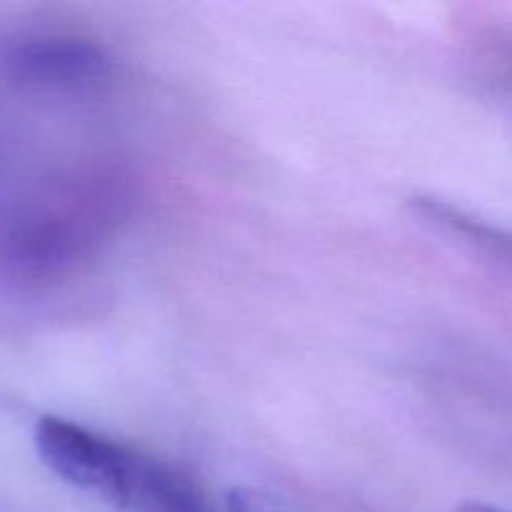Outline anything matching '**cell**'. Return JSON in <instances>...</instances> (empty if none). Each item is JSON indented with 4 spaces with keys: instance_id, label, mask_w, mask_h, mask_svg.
Returning <instances> with one entry per match:
<instances>
[{
    "instance_id": "2",
    "label": "cell",
    "mask_w": 512,
    "mask_h": 512,
    "mask_svg": "<svg viewBox=\"0 0 512 512\" xmlns=\"http://www.w3.org/2000/svg\"><path fill=\"white\" fill-rule=\"evenodd\" d=\"M35 450L63 483L128 510L138 485L140 458L113 440L65 418H40L35 425Z\"/></svg>"
},
{
    "instance_id": "4",
    "label": "cell",
    "mask_w": 512,
    "mask_h": 512,
    "mask_svg": "<svg viewBox=\"0 0 512 512\" xmlns=\"http://www.w3.org/2000/svg\"><path fill=\"white\" fill-rule=\"evenodd\" d=\"M133 512H210L193 485L160 463L140 458L138 485H135Z\"/></svg>"
},
{
    "instance_id": "5",
    "label": "cell",
    "mask_w": 512,
    "mask_h": 512,
    "mask_svg": "<svg viewBox=\"0 0 512 512\" xmlns=\"http://www.w3.org/2000/svg\"><path fill=\"white\" fill-rule=\"evenodd\" d=\"M458 512H508V510L495 508V505L490 503H480V500H465V503L458 508Z\"/></svg>"
},
{
    "instance_id": "3",
    "label": "cell",
    "mask_w": 512,
    "mask_h": 512,
    "mask_svg": "<svg viewBox=\"0 0 512 512\" xmlns=\"http://www.w3.org/2000/svg\"><path fill=\"white\" fill-rule=\"evenodd\" d=\"M0 65L15 85L40 93L85 90L113 75V58L103 45L65 33L20 35L5 43Z\"/></svg>"
},
{
    "instance_id": "1",
    "label": "cell",
    "mask_w": 512,
    "mask_h": 512,
    "mask_svg": "<svg viewBox=\"0 0 512 512\" xmlns=\"http://www.w3.org/2000/svg\"><path fill=\"white\" fill-rule=\"evenodd\" d=\"M135 208V178L115 163L38 180L0 213V270L15 283L50 285L80 270Z\"/></svg>"
}]
</instances>
